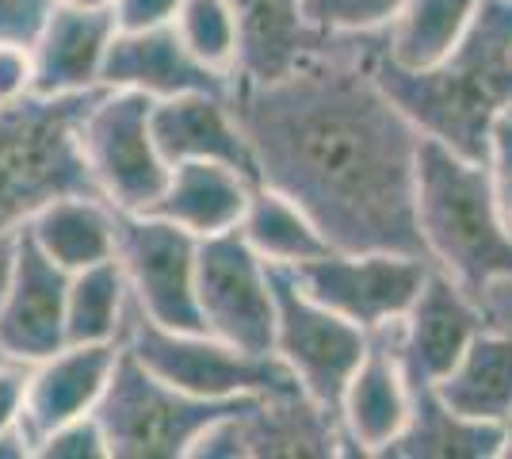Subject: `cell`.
I'll use <instances>...</instances> for the list:
<instances>
[{
  "label": "cell",
  "mask_w": 512,
  "mask_h": 459,
  "mask_svg": "<svg viewBox=\"0 0 512 459\" xmlns=\"http://www.w3.org/2000/svg\"><path fill=\"white\" fill-rule=\"evenodd\" d=\"M119 23L115 12H88L54 4L39 35L31 39L35 62V92L43 96H73L104 85L107 46Z\"/></svg>",
  "instance_id": "obj_19"
},
{
  "label": "cell",
  "mask_w": 512,
  "mask_h": 459,
  "mask_svg": "<svg viewBox=\"0 0 512 459\" xmlns=\"http://www.w3.org/2000/svg\"><path fill=\"white\" fill-rule=\"evenodd\" d=\"M35 456V444L27 440L20 425H12V429H0V459H27Z\"/></svg>",
  "instance_id": "obj_37"
},
{
  "label": "cell",
  "mask_w": 512,
  "mask_h": 459,
  "mask_svg": "<svg viewBox=\"0 0 512 459\" xmlns=\"http://www.w3.org/2000/svg\"><path fill=\"white\" fill-rule=\"evenodd\" d=\"M130 287L123 264L100 261L69 276L65 291V345H107L123 337Z\"/></svg>",
  "instance_id": "obj_27"
},
{
  "label": "cell",
  "mask_w": 512,
  "mask_h": 459,
  "mask_svg": "<svg viewBox=\"0 0 512 459\" xmlns=\"http://www.w3.org/2000/svg\"><path fill=\"white\" fill-rule=\"evenodd\" d=\"M23 391H27V364L4 360V364H0V429L20 425Z\"/></svg>",
  "instance_id": "obj_35"
},
{
  "label": "cell",
  "mask_w": 512,
  "mask_h": 459,
  "mask_svg": "<svg viewBox=\"0 0 512 459\" xmlns=\"http://www.w3.org/2000/svg\"><path fill=\"white\" fill-rule=\"evenodd\" d=\"M16 249H20V230H0V303L8 295L12 272H16Z\"/></svg>",
  "instance_id": "obj_36"
},
{
  "label": "cell",
  "mask_w": 512,
  "mask_h": 459,
  "mask_svg": "<svg viewBox=\"0 0 512 459\" xmlns=\"http://www.w3.org/2000/svg\"><path fill=\"white\" fill-rule=\"evenodd\" d=\"M35 456L39 459H111L107 456L104 425H100L96 410L81 417H69L58 429H50V433L39 440Z\"/></svg>",
  "instance_id": "obj_30"
},
{
  "label": "cell",
  "mask_w": 512,
  "mask_h": 459,
  "mask_svg": "<svg viewBox=\"0 0 512 459\" xmlns=\"http://www.w3.org/2000/svg\"><path fill=\"white\" fill-rule=\"evenodd\" d=\"M104 88H130L150 100H169L184 92H234V77L207 69L172 23L115 31L107 46Z\"/></svg>",
  "instance_id": "obj_16"
},
{
  "label": "cell",
  "mask_w": 512,
  "mask_h": 459,
  "mask_svg": "<svg viewBox=\"0 0 512 459\" xmlns=\"http://www.w3.org/2000/svg\"><path fill=\"white\" fill-rule=\"evenodd\" d=\"M402 0H302L306 23L321 39H344V35H375L386 31L398 16Z\"/></svg>",
  "instance_id": "obj_29"
},
{
  "label": "cell",
  "mask_w": 512,
  "mask_h": 459,
  "mask_svg": "<svg viewBox=\"0 0 512 459\" xmlns=\"http://www.w3.org/2000/svg\"><path fill=\"white\" fill-rule=\"evenodd\" d=\"M237 16V77L276 81L321 43L302 0H230Z\"/></svg>",
  "instance_id": "obj_22"
},
{
  "label": "cell",
  "mask_w": 512,
  "mask_h": 459,
  "mask_svg": "<svg viewBox=\"0 0 512 459\" xmlns=\"http://www.w3.org/2000/svg\"><path fill=\"white\" fill-rule=\"evenodd\" d=\"M153 142L169 165L180 161H226L260 184L256 157L241 131L230 92H184L169 100H153Z\"/></svg>",
  "instance_id": "obj_17"
},
{
  "label": "cell",
  "mask_w": 512,
  "mask_h": 459,
  "mask_svg": "<svg viewBox=\"0 0 512 459\" xmlns=\"http://www.w3.org/2000/svg\"><path fill=\"white\" fill-rule=\"evenodd\" d=\"M58 0H0V39L31 43Z\"/></svg>",
  "instance_id": "obj_33"
},
{
  "label": "cell",
  "mask_w": 512,
  "mask_h": 459,
  "mask_svg": "<svg viewBox=\"0 0 512 459\" xmlns=\"http://www.w3.org/2000/svg\"><path fill=\"white\" fill-rule=\"evenodd\" d=\"M150 372L203 398H264L302 391L276 352H245L207 329H169L130 299L123 337ZM306 394V391H302Z\"/></svg>",
  "instance_id": "obj_6"
},
{
  "label": "cell",
  "mask_w": 512,
  "mask_h": 459,
  "mask_svg": "<svg viewBox=\"0 0 512 459\" xmlns=\"http://www.w3.org/2000/svg\"><path fill=\"white\" fill-rule=\"evenodd\" d=\"M176 35L214 73L237 77V16L230 0H180L172 16Z\"/></svg>",
  "instance_id": "obj_28"
},
{
  "label": "cell",
  "mask_w": 512,
  "mask_h": 459,
  "mask_svg": "<svg viewBox=\"0 0 512 459\" xmlns=\"http://www.w3.org/2000/svg\"><path fill=\"white\" fill-rule=\"evenodd\" d=\"M413 406L398 437L383 448V459H501L505 425L455 414L432 383H409Z\"/></svg>",
  "instance_id": "obj_21"
},
{
  "label": "cell",
  "mask_w": 512,
  "mask_h": 459,
  "mask_svg": "<svg viewBox=\"0 0 512 459\" xmlns=\"http://www.w3.org/2000/svg\"><path fill=\"white\" fill-rule=\"evenodd\" d=\"M27 234L39 241L50 261L73 276L115 257V207L100 196L54 199L27 222Z\"/></svg>",
  "instance_id": "obj_24"
},
{
  "label": "cell",
  "mask_w": 512,
  "mask_h": 459,
  "mask_svg": "<svg viewBox=\"0 0 512 459\" xmlns=\"http://www.w3.org/2000/svg\"><path fill=\"white\" fill-rule=\"evenodd\" d=\"M268 280L276 291V356L302 391L337 414L344 383L360 368L371 333L310 299L291 268L268 264Z\"/></svg>",
  "instance_id": "obj_8"
},
{
  "label": "cell",
  "mask_w": 512,
  "mask_h": 459,
  "mask_svg": "<svg viewBox=\"0 0 512 459\" xmlns=\"http://www.w3.org/2000/svg\"><path fill=\"white\" fill-rule=\"evenodd\" d=\"M4 360H8V356H4V352H0V364H4Z\"/></svg>",
  "instance_id": "obj_40"
},
{
  "label": "cell",
  "mask_w": 512,
  "mask_h": 459,
  "mask_svg": "<svg viewBox=\"0 0 512 459\" xmlns=\"http://www.w3.org/2000/svg\"><path fill=\"white\" fill-rule=\"evenodd\" d=\"M371 73L425 138L486 161L493 123L512 111V0H482L467 35L428 69L390 62L379 31Z\"/></svg>",
  "instance_id": "obj_2"
},
{
  "label": "cell",
  "mask_w": 512,
  "mask_h": 459,
  "mask_svg": "<svg viewBox=\"0 0 512 459\" xmlns=\"http://www.w3.org/2000/svg\"><path fill=\"white\" fill-rule=\"evenodd\" d=\"M115 261L130 299L169 329H203L195 303L199 238L161 215L115 211Z\"/></svg>",
  "instance_id": "obj_12"
},
{
  "label": "cell",
  "mask_w": 512,
  "mask_h": 459,
  "mask_svg": "<svg viewBox=\"0 0 512 459\" xmlns=\"http://www.w3.org/2000/svg\"><path fill=\"white\" fill-rule=\"evenodd\" d=\"M501 459H512V414L505 421V444H501Z\"/></svg>",
  "instance_id": "obj_39"
},
{
  "label": "cell",
  "mask_w": 512,
  "mask_h": 459,
  "mask_svg": "<svg viewBox=\"0 0 512 459\" xmlns=\"http://www.w3.org/2000/svg\"><path fill=\"white\" fill-rule=\"evenodd\" d=\"M482 329H490V310L474 303L448 272L432 264L402 322L390 326V345L398 352L409 383H436L440 375L451 372V364L467 352Z\"/></svg>",
  "instance_id": "obj_13"
},
{
  "label": "cell",
  "mask_w": 512,
  "mask_h": 459,
  "mask_svg": "<svg viewBox=\"0 0 512 459\" xmlns=\"http://www.w3.org/2000/svg\"><path fill=\"white\" fill-rule=\"evenodd\" d=\"M153 100L130 88H104L81 127L88 169L115 211L146 215L169 184L172 165L161 157L150 127Z\"/></svg>",
  "instance_id": "obj_7"
},
{
  "label": "cell",
  "mask_w": 512,
  "mask_h": 459,
  "mask_svg": "<svg viewBox=\"0 0 512 459\" xmlns=\"http://www.w3.org/2000/svg\"><path fill=\"white\" fill-rule=\"evenodd\" d=\"M27 92H35L31 43L0 39V100H20Z\"/></svg>",
  "instance_id": "obj_32"
},
{
  "label": "cell",
  "mask_w": 512,
  "mask_h": 459,
  "mask_svg": "<svg viewBox=\"0 0 512 459\" xmlns=\"http://www.w3.org/2000/svg\"><path fill=\"white\" fill-rule=\"evenodd\" d=\"M69 8H88V12H115V0H58Z\"/></svg>",
  "instance_id": "obj_38"
},
{
  "label": "cell",
  "mask_w": 512,
  "mask_h": 459,
  "mask_svg": "<svg viewBox=\"0 0 512 459\" xmlns=\"http://www.w3.org/2000/svg\"><path fill=\"white\" fill-rule=\"evenodd\" d=\"M119 360V341L107 345H62L43 360L27 364L20 429L39 448V440L69 417L92 414L104 394L111 368Z\"/></svg>",
  "instance_id": "obj_18"
},
{
  "label": "cell",
  "mask_w": 512,
  "mask_h": 459,
  "mask_svg": "<svg viewBox=\"0 0 512 459\" xmlns=\"http://www.w3.org/2000/svg\"><path fill=\"white\" fill-rule=\"evenodd\" d=\"M65 291L69 272L46 257L39 241L20 226L16 272L0 303V352L8 360L35 364L65 345Z\"/></svg>",
  "instance_id": "obj_14"
},
{
  "label": "cell",
  "mask_w": 512,
  "mask_h": 459,
  "mask_svg": "<svg viewBox=\"0 0 512 459\" xmlns=\"http://www.w3.org/2000/svg\"><path fill=\"white\" fill-rule=\"evenodd\" d=\"M241 238L256 249V257L264 264H279V268H295L314 257L333 253V245L325 241L318 222L302 211L291 196H283L268 184H256L249 211L241 219Z\"/></svg>",
  "instance_id": "obj_25"
},
{
  "label": "cell",
  "mask_w": 512,
  "mask_h": 459,
  "mask_svg": "<svg viewBox=\"0 0 512 459\" xmlns=\"http://www.w3.org/2000/svg\"><path fill=\"white\" fill-rule=\"evenodd\" d=\"M195 303L207 333L245 352H276V291L241 230L199 241Z\"/></svg>",
  "instance_id": "obj_11"
},
{
  "label": "cell",
  "mask_w": 512,
  "mask_h": 459,
  "mask_svg": "<svg viewBox=\"0 0 512 459\" xmlns=\"http://www.w3.org/2000/svg\"><path fill=\"white\" fill-rule=\"evenodd\" d=\"M375 35L321 39L276 81L234 77L230 104L260 184L295 199L333 249L428 257L417 226L425 134L375 81Z\"/></svg>",
  "instance_id": "obj_1"
},
{
  "label": "cell",
  "mask_w": 512,
  "mask_h": 459,
  "mask_svg": "<svg viewBox=\"0 0 512 459\" xmlns=\"http://www.w3.org/2000/svg\"><path fill=\"white\" fill-rule=\"evenodd\" d=\"M413 387L409 375L390 345V329L371 333L360 368L344 383L341 406V433L348 456H383V448L406 429Z\"/></svg>",
  "instance_id": "obj_15"
},
{
  "label": "cell",
  "mask_w": 512,
  "mask_h": 459,
  "mask_svg": "<svg viewBox=\"0 0 512 459\" xmlns=\"http://www.w3.org/2000/svg\"><path fill=\"white\" fill-rule=\"evenodd\" d=\"M100 92L104 85L73 96L27 92L0 100V230L27 226L54 199L100 196L81 146L85 115Z\"/></svg>",
  "instance_id": "obj_4"
},
{
  "label": "cell",
  "mask_w": 512,
  "mask_h": 459,
  "mask_svg": "<svg viewBox=\"0 0 512 459\" xmlns=\"http://www.w3.org/2000/svg\"><path fill=\"white\" fill-rule=\"evenodd\" d=\"M176 8H180V0H115V23L123 31L161 27V23H172Z\"/></svg>",
  "instance_id": "obj_34"
},
{
  "label": "cell",
  "mask_w": 512,
  "mask_h": 459,
  "mask_svg": "<svg viewBox=\"0 0 512 459\" xmlns=\"http://www.w3.org/2000/svg\"><path fill=\"white\" fill-rule=\"evenodd\" d=\"M432 387L455 414L505 425L512 414V337L482 329Z\"/></svg>",
  "instance_id": "obj_23"
},
{
  "label": "cell",
  "mask_w": 512,
  "mask_h": 459,
  "mask_svg": "<svg viewBox=\"0 0 512 459\" xmlns=\"http://www.w3.org/2000/svg\"><path fill=\"white\" fill-rule=\"evenodd\" d=\"M509 115H512V111H509Z\"/></svg>",
  "instance_id": "obj_41"
},
{
  "label": "cell",
  "mask_w": 512,
  "mask_h": 459,
  "mask_svg": "<svg viewBox=\"0 0 512 459\" xmlns=\"http://www.w3.org/2000/svg\"><path fill=\"white\" fill-rule=\"evenodd\" d=\"M249 398H203L150 372L119 341L96 417L104 425L111 459H192L199 437Z\"/></svg>",
  "instance_id": "obj_5"
},
{
  "label": "cell",
  "mask_w": 512,
  "mask_h": 459,
  "mask_svg": "<svg viewBox=\"0 0 512 459\" xmlns=\"http://www.w3.org/2000/svg\"><path fill=\"white\" fill-rule=\"evenodd\" d=\"M417 226L428 261L448 272L474 303L490 306V287L512 280V226L501 215L486 161H470L436 138H421Z\"/></svg>",
  "instance_id": "obj_3"
},
{
  "label": "cell",
  "mask_w": 512,
  "mask_h": 459,
  "mask_svg": "<svg viewBox=\"0 0 512 459\" xmlns=\"http://www.w3.org/2000/svg\"><path fill=\"white\" fill-rule=\"evenodd\" d=\"M478 4L482 0H402L398 16L383 31L386 58L406 69L436 66L467 35Z\"/></svg>",
  "instance_id": "obj_26"
},
{
  "label": "cell",
  "mask_w": 512,
  "mask_h": 459,
  "mask_svg": "<svg viewBox=\"0 0 512 459\" xmlns=\"http://www.w3.org/2000/svg\"><path fill=\"white\" fill-rule=\"evenodd\" d=\"M486 165H490L493 192H497V203H501V215H505L512 226V115H501V119L493 123Z\"/></svg>",
  "instance_id": "obj_31"
},
{
  "label": "cell",
  "mask_w": 512,
  "mask_h": 459,
  "mask_svg": "<svg viewBox=\"0 0 512 459\" xmlns=\"http://www.w3.org/2000/svg\"><path fill=\"white\" fill-rule=\"evenodd\" d=\"M348 456L341 417L310 394H264L214 421L192 459H333Z\"/></svg>",
  "instance_id": "obj_9"
},
{
  "label": "cell",
  "mask_w": 512,
  "mask_h": 459,
  "mask_svg": "<svg viewBox=\"0 0 512 459\" xmlns=\"http://www.w3.org/2000/svg\"><path fill=\"white\" fill-rule=\"evenodd\" d=\"M253 188L256 180H249L226 161H180L172 165L165 192L146 215L176 222L199 241L218 238L241 226Z\"/></svg>",
  "instance_id": "obj_20"
},
{
  "label": "cell",
  "mask_w": 512,
  "mask_h": 459,
  "mask_svg": "<svg viewBox=\"0 0 512 459\" xmlns=\"http://www.w3.org/2000/svg\"><path fill=\"white\" fill-rule=\"evenodd\" d=\"M291 272L310 299L348 318L363 333H379L402 322V314L432 272V261L390 249H367V253L333 249L325 257L295 264Z\"/></svg>",
  "instance_id": "obj_10"
}]
</instances>
